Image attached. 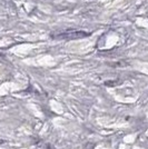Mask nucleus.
I'll use <instances>...</instances> for the list:
<instances>
[{"instance_id": "nucleus-1", "label": "nucleus", "mask_w": 148, "mask_h": 149, "mask_svg": "<svg viewBox=\"0 0 148 149\" xmlns=\"http://www.w3.org/2000/svg\"><path fill=\"white\" fill-rule=\"evenodd\" d=\"M89 33L85 31H76V30H68V31H61L58 33H54L52 37L57 39H78V38L87 37Z\"/></svg>"}]
</instances>
